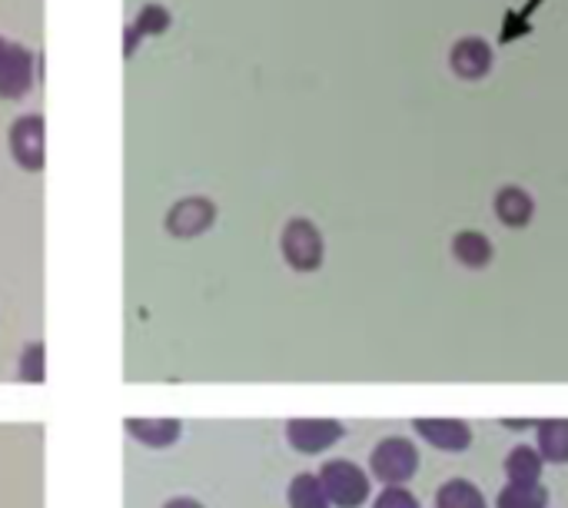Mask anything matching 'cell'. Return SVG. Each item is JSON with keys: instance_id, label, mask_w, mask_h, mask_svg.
<instances>
[{"instance_id": "6da1fadb", "label": "cell", "mask_w": 568, "mask_h": 508, "mask_svg": "<svg viewBox=\"0 0 568 508\" xmlns=\"http://www.w3.org/2000/svg\"><path fill=\"white\" fill-rule=\"evenodd\" d=\"M320 486L333 508H359L369 499V476L349 459L326 463L320 469Z\"/></svg>"}, {"instance_id": "7a4b0ae2", "label": "cell", "mask_w": 568, "mask_h": 508, "mask_svg": "<svg viewBox=\"0 0 568 508\" xmlns=\"http://www.w3.org/2000/svg\"><path fill=\"white\" fill-rule=\"evenodd\" d=\"M369 469L383 486H406L416 473H419V453L409 439L403 436H389L383 439L373 456H369Z\"/></svg>"}, {"instance_id": "3957f363", "label": "cell", "mask_w": 568, "mask_h": 508, "mask_svg": "<svg viewBox=\"0 0 568 508\" xmlns=\"http://www.w3.org/2000/svg\"><path fill=\"white\" fill-rule=\"evenodd\" d=\"M280 250H283V260L290 263V270H296V273H316L326 256L323 236L310 220H290L283 226Z\"/></svg>"}, {"instance_id": "277c9868", "label": "cell", "mask_w": 568, "mask_h": 508, "mask_svg": "<svg viewBox=\"0 0 568 508\" xmlns=\"http://www.w3.org/2000/svg\"><path fill=\"white\" fill-rule=\"evenodd\" d=\"M346 436L339 419H293L286 423V439L303 456H320Z\"/></svg>"}, {"instance_id": "5b68a950", "label": "cell", "mask_w": 568, "mask_h": 508, "mask_svg": "<svg viewBox=\"0 0 568 508\" xmlns=\"http://www.w3.org/2000/svg\"><path fill=\"white\" fill-rule=\"evenodd\" d=\"M449 67H453V73H456L459 80L476 83V80H483V77L493 73L496 53H493V47H489L483 37H463V40H456L453 50H449Z\"/></svg>"}, {"instance_id": "8992f818", "label": "cell", "mask_w": 568, "mask_h": 508, "mask_svg": "<svg viewBox=\"0 0 568 508\" xmlns=\"http://www.w3.org/2000/svg\"><path fill=\"white\" fill-rule=\"evenodd\" d=\"M10 153L20 170L40 173L47 150H43V120L40 116H20L10 130Z\"/></svg>"}, {"instance_id": "52a82bcc", "label": "cell", "mask_w": 568, "mask_h": 508, "mask_svg": "<svg viewBox=\"0 0 568 508\" xmlns=\"http://www.w3.org/2000/svg\"><path fill=\"white\" fill-rule=\"evenodd\" d=\"M216 223V206L203 196H186L180 203H173V210L166 213V230L176 240H193L200 233H206Z\"/></svg>"}, {"instance_id": "ba28073f", "label": "cell", "mask_w": 568, "mask_h": 508, "mask_svg": "<svg viewBox=\"0 0 568 508\" xmlns=\"http://www.w3.org/2000/svg\"><path fill=\"white\" fill-rule=\"evenodd\" d=\"M416 436L439 453H466L473 446V429L463 419H416Z\"/></svg>"}, {"instance_id": "9c48e42d", "label": "cell", "mask_w": 568, "mask_h": 508, "mask_svg": "<svg viewBox=\"0 0 568 508\" xmlns=\"http://www.w3.org/2000/svg\"><path fill=\"white\" fill-rule=\"evenodd\" d=\"M30 87H33V57L23 47L7 43L0 57V100H20Z\"/></svg>"}, {"instance_id": "30bf717a", "label": "cell", "mask_w": 568, "mask_h": 508, "mask_svg": "<svg viewBox=\"0 0 568 508\" xmlns=\"http://www.w3.org/2000/svg\"><path fill=\"white\" fill-rule=\"evenodd\" d=\"M123 429L146 449H170L180 439L183 423L180 419H126Z\"/></svg>"}, {"instance_id": "8fae6325", "label": "cell", "mask_w": 568, "mask_h": 508, "mask_svg": "<svg viewBox=\"0 0 568 508\" xmlns=\"http://www.w3.org/2000/svg\"><path fill=\"white\" fill-rule=\"evenodd\" d=\"M493 206H496L499 223L509 226V230H526L532 223V213H536L532 196L526 190H519V186H503L496 193V203Z\"/></svg>"}, {"instance_id": "7c38bea8", "label": "cell", "mask_w": 568, "mask_h": 508, "mask_svg": "<svg viewBox=\"0 0 568 508\" xmlns=\"http://www.w3.org/2000/svg\"><path fill=\"white\" fill-rule=\"evenodd\" d=\"M453 256H456V263L466 266V270H486V266L493 263L496 250H493L489 236H483V233H476V230H463V233L453 240Z\"/></svg>"}, {"instance_id": "4fadbf2b", "label": "cell", "mask_w": 568, "mask_h": 508, "mask_svg": "<svg viewBox=\"0 0 568 508\" xmlns=\"http://www.w3.org/2000/svg\"><path fill=\"white\" fill-rule=\"evenodd\" d=\"M542 469H546V459H542L539 449H532V446H516V449L506 456V479H509V482L539 486V482H542Z\"/></svg>"}, {"instance_id": "5bb4252c", "label": "cell", "mask_w": 568, "mask_h": 508, "mask_svg": "<svg viewBox=\"0 0 568 508\" xmlns=\"http://www.w3.org/2000/svg\"><path fill=\"white\" fill-rule=\"evenodd\" d=\"M539 436V456L552 466H566L568 463V419H542L536 426Z\"/></svg>"}, {"instance_id": "9a60e30c", "label": "cell", "mask_w": 568, "mask_h": 508, "mask_svg": "<svg viewBox=\"0 0 568 508\" xmlns=\"http://www.w3.org/2000/svg\"><path fill=\"white\" fill-rule=\"evenodd\" d=\"M436 508H489V502L479 492V486H473L466 479H449L436 492Z\"/></svg>"}, {"instance_id": "2e32d148", "label": "cell", "mask_w": 568, "mask_h": 508, "mask_svg": "<svg viewBox=\"0 0 568 508\" xmlns=\"http://www.w3.org/2000/svg\"><path fill=\"white\" fill-rule=\"evenodd\" d=\"M496 508H549V492L546 486H519V482H506V489L499 492Z\"/></svg>"}, {"instance_id": "e0dca14e", "label": "cell", "mask_w": 568, "mask_h": 508, "mask_svg": "<svg viewBox=\"0 0 568 508\" xmlns=\"http://www.w3.org/2000/svg\"><path fill=\"white\" fill-rule=\"evenodd\" d=\"M286 502H290V508H333L323 486H320V476H306V473L290 482Z\"/></svg>"}, {"instance_id": "ac0fdd59", "label": "cell", "mask_w": 568, "mask_h": 508, "mask_svg": "<svg viewBox=\"0 0 568 508\" xmlns=\"http://www.w3.org/2000/svg\"><path fill=\"white\" fill-rule=\"evenodd\" d=\"M20 379H23V383H43V379H47L43 343H33V346L23 349V356H20Z\"/></svg>"}, {"instance_id": "d6986e66", "label": "cell", "mask_w": 568, "mask_h": 508, "mask_svg": "<svg viewBox=\"0 0 568 508\" xmlns=\"http://www.w3.org/2000/svg\"><path fill=\"white\" fill-rule=\"evenodd\" d=\"M373 508H423L419 499L406 489V486H386L383 496H376Z\"/></svg>"}, {"instance_id": "ffe728a7", "label": "cell", "mask_w": 568, "mask_h": 508, "mask_svg": "<svg viewBox=\"0 0 568 508\" xmlns=\"http://www.w3.org/2000/svg\"><path fill=\"white\" fill-rule=\"evenodd\" d=\"M166 10L163 7H146L143 13H140V23H136V33H160V30H166Z\"/></svg>"}, {"instance_id": "44dd1931", "label": "cell", "mask_w": 568, "mask_h": 508, "mask_svg": "<svg viewBox=\"0 0 568 508\" xmlns=\"http://www.w3.org/2000/svg\"><path fill=\"white\" fill-rule=\"evenodd\" d=\"M503 426H506V429H513V433H526V429H536L539 423H532V419H519V423H516V419H506Z\"/></svg>"}, {"instance_id": "7402d4cb", "label": "cell", "mask_w": 568, "mask_h": 508, "mask_svg": "<svg viewBox=\"0 0 568 508\" xmlns=\"http://www.w3.org/2000/svg\"><path fill=\"white\" fill-rule=\"evenodd\" d=\"M163 508H203L196 499H186V496H180V499H170Z\"/></svg>"}, {"instance_id": "603a6c76", "label": "cell", "mask_w": 568, "mask_h": 508, "mask_svg": "<svg viewBox=\"0 0 568 508\" xmlns=\"http://www.w3.org/2000/svg\"><path fill=\"white\" fill-rule=\"evenodd\" d=\"M3 50H7V40L0 37V57H3Z\"/></svg>"}]
</instances>
